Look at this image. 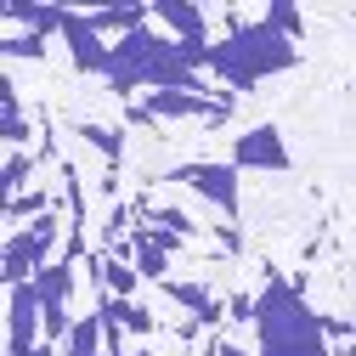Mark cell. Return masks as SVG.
Listing matches in <instances>:
<instances>
[{
	"instance_id": "cell-1",
	"label": "cell",
	"mask_w": 356,
	"mask_h": 356,
	"mask_svg": "<svg viewBox=\"0 0 356 356\" xmlns=\"http://www.w3.org/2000/svg\"><path fill=\"white\" fill-rule=\"evenodd\" d=\"M260 323V356H328V328L300 305L289 283H272L254 305Z\"/></svg>"
},
{
	"instance_id": "cell-2",
	"label": "cell",
	"mask_w": 356,
	"mask_h": 356,
	"mask_svg": "<svg viewBox=\"0 0 356 356\" xmlns=\"http://www.w3.org/2000/svg\"><path fill=\"white\" fill-rule=\"evenodd\" d=\"M289 63H294V46H289V34H277L272 23L243 29V34H232V40H220V46H209V51H204V68L227 74L238 91L260 85L266 74H283Z\"/></svg>"
},
{
	"instance_id": "cell-3",
	"label": "cell",
	"mask_w": 356,
	"mask_h": 356,
	"mask_svg": "<svg viewBox=\"0 0 356 356\" xmlns=\"http://www.w3.org/2000/svg\"><path fill=\"white\" fill-rule=\"evenodd\" d=\"M51 232H57V215H40L29 232H12V243H6V283L12 289H23V283H34L40 272H46Z\"/></svg>"
},
{
	"instance_id": "cell-4",
	"label": "cell",
	"mask_w": 356,
	"mask_h": 356,
	"mask_svg": "<svg viewBox=\"0 0 356 356\" xmlns=\"http://www.w3.org/2000/svg\"><path fill=\"white\" fill-rule=\"evenodd\" d=\"M181 181L193 193H204L209 204H220V215H238V170H227V164H187Z\"/></svg>"
},
{
	"instance_id": "cell-5",
	"label": "cell",
	"mask_w": 356,
	"mask_h": 356,
	"mask_svg": "<svg viewBox=\"0 0 356 356\" xmlns=\"http://www.w3.org/2000/svg\"><path fill=\"white\" fill-rule=\"evenodd\" d=\"M40 317H46V305H40L34 283L12 289V350H6V356H34V350H40V345H34V328H40Z\"/></svg>"
},
{
	"instance_id": "cell-6",
	"label": "cell",
	"mask_w": 356,
	"mask_h": 356,
	"mask_svg": "<svg viewBox=\"0 0 356 356\" xmlns=\"http://www.w3.org/2000/svg\"><path fill=\"white\" fill-rule=\"evenodd\" d=\"M142 113H153V119H193V113H232V97H193V91H153Z\"/></svg>"
},
{
	"instance_id": "cell-7",
	"label": "cell",
	"mask_w": 356,
	"mask_h": 356,
	"mask_svg": "<svg viewBox=\"0 0 356 356\" xmlns=\"http://www.w3.org/2000/svg\"><path fill=\"white\" fill-rule=\"evenodd\" d=\"M63 40H68V51H74V63L85 68V74H108V51L97 46V23L91 17H74V12H63Z\"/></svg>"
},
{
	"instance_id": "cell-8",
	"label": "cell",
	"mask_w": 356,
	"mask_h": 356,
	"mask_svg": "<svg viewBox=\"0 0 356 356\" xmlns=\"http://www.w3.org/2000/svg\"><path fill=\"white\" fill-rule=\"evenodd\" d=\"M153 17L175 29L181 51H193V57H204V51H209V46H204V29H209V23H204V12H198V6H153Z\"/></svg>"
},
{
	"instance_id": "cell-9",
	"label": "cell",
	"mask_w": 356,
	"mask_h": 356,
	"mask_svg": "<svg viewBox=\"0 0 356 356\" xmlns=\"http://www.w3.org/2000/svg\"><path fill=\"white\" fill-rule=\"evenodd\" d=\"M238 164H266V170H283V164H289V153H283V142H277V130H272V124H254L249 136L238 142Z\"/></svg>"
},
{
	"instance_id": "cell-10",
	"label": "cell",
	"mask_w": 356,
	"mask_h": 356,
	"mask_svg": "<svg viewBox=\"0 0 356 356\" xmlns=\"http://www.w3.org/2000/svg\"><path fill=\"white\" fill-rule=\"evenodd\" d=\"M63 356H108V339H102V317H97V311L74 317V334L63 339Z\"/></svg>"
},
{
	"instance_id": "cell-11",
	"label": "cell",
	"mask_w": 356,
	"mask_h": 356,
	"mask_svg": "<svg viewBox=\"0 0 356 356\" xmlns=\"http://www.w3.org/2000/svg\"><path fill=\"white\" fill-rule=\"evenodd\" d=\"M34 356H51V345H40V350H34Z\"/></svg>"
}]
</instances>
